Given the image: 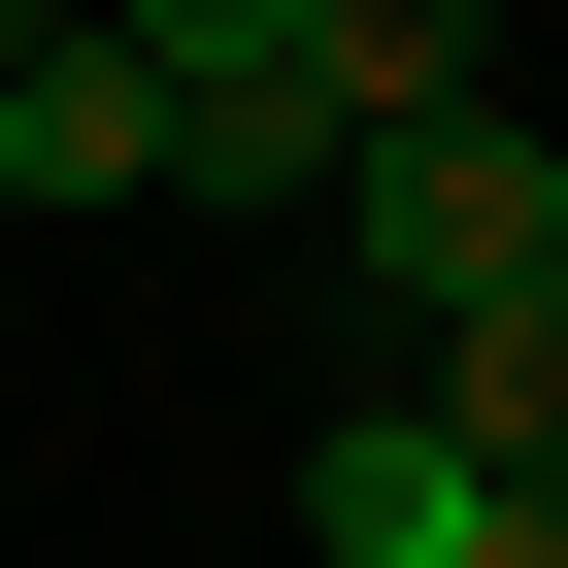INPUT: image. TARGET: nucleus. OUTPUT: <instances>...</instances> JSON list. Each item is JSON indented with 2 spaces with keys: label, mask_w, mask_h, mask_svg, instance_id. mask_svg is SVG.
<instances>
[{
  "label": "nucleus",
  "mask_w": 568,
  "mask_h": 568,
  "mask_svg": "<svg viewBox=\"0 0 568 568\" xmlns=\"http://www.w3.org/2000/svg\"><path fill=\"white\" fill-rule=\"evenodd\" d=\"M535 234H568V134H535V101H435V134H368V168H335V302L435 368V335L501 302Z\"/></svg>",
  "instance_id": "nucleus-1"
},
{
  "label": "nucleus",
  "mask_w": 568,
  "mask_h": 568,
  "mask_svg": "<svg viewBox=\"0 0 568 568\" xmlns=\"http://www.w3.org/2000/svg\"><path fill=\"white\" fill-rule=\"evenodd\" d=\"M302 535H335V568H568V501H501V468H468V435H435L402 368H368V402L302 435Z\"/></svg>",
  "instance_id": "nucleus-2"
},
{
  "label": "nucleus",
  "mask_w": 568,
  "mask_h": 568,
  "mask_svg": "<svg viewBox=\"0 0 568 568\" xmlns=\"http://www.w3.org/2000/svg\"><path fill=\"white\" fill-rule=\"evenodd\" d=\"M335 168H368V134H335L302 68H168V201H201V234H335Z\"/></svg>",
  "instance_id": "nucleus-3"
},
{
  "label": "nucleus",
  "mask_w": 568,
  "mask_h": 568,
  "mask_svg": "<svg viewBox=\"0 0 568 568\" xmlns=\"http://www.w3.org/2000/svg\"><path fill=\"white\" fill-rule=\"evenodd\" d=\"M402 402H435V435H468V468H501V501H568V234H535V267H501V302H468V335H435V368H402Z\"/></svg>",
  "instance_id": "nucleus-4"
},
{
  "label": "nucleus",
  "mask_w": 568,
  "mask_h": 568,
  "mask_svg": "<svg viewBox=\"0 0 568 568\" xmlns=\"http://www.w3.org/2000/svg\"><path fill=\"white\" fill-rule=\"evenodd\" d=\"M0 201H168V68L134 34H34L0 68Z\"/></svg>",
  "instance_id": "nucleus-5"
},
{
  "label": "nucleus",
  "mask_w": 568,
  "mask_h": 568,
  "mask_svg": "<svg viewBox=\"0 0 568 568\" xmlns=\"http://www.w3.org/2000/svg\"><path fill=\"white\" fill-rule=\"evenodd\" d=\"M302 101H335V134H435V101H501V0H302Z\"/></svg>",
  "instance_id": "nucleus-6"
},
{
  "label": "nucleus",
  "mask_w": 568,
  "mask_h": 568,
  "mask_svg": "<svg viewBox=\"0 0 568 568\" xmlns=\"http://www.w3.org/2000/svg\"><path fill=\"white\" fill-rule=\"evenodd\" d=\"M134 68H302V0H101Z\"/></svg>",
  "instance_id": "nucleus-7"
},
{
  "label": "nucleus",
  "mask_w": 568,
  "mask_h": 568,
  "mask_svg": "<svg viewBox=\"0 0 568 568\" xmlns=\"http://www.w3.org/2000/svg\"><path fill=\"white\" fill-rule=\"evenodd\" d=\"M34 34H101V0H0V68H34Z\"/></svg>",
  "instance_id": "nucleus-8"
},
{
  "label": "nucleus",
  "mask_w": 568,
  "mask_h": 568,
  "mask_svg": "<svg viewBox=\"0 0 568 568\" xmlns=\"http://www.w3.org/2000/svg\"><path fill=\"white\" fill-rule=\"evenodd\" d=\"M302 568H335V535H302Z\"/></svg>",
  "instance_id": "nucleus-9"
}]
</instances>
